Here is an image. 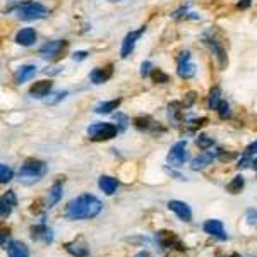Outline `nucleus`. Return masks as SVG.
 <instances>
[{
    "instance_id": "obj_1",
    "label": "nucleus",
    "mask_w": 257,
    "mask_h": 257,
    "mask_svg": "<svg viewBox=\"0 0 257 257\" xmlns=\"http://www.w3.org/2000/svg\"><path fill=\"white\" fill-rule=\"evenodd\" d=\"M103 209V204L98 197L93 194H83L70 201L65 207V218L70 221H79V219H93L96 218Z\"/></svg>"
},
{
    "instance_id": "obj_13",
    "label": "nucleus",
    "mask_w": 257,
    "mask_h": 257,
    "mask_svg": "<svg viewBox=\"0 0 257 257\" xmlns=\"http://www.w3.org/2000/svg\"><path fill=\"white\" fill-rule=\"evenodd\" d=\"M204 43L207 45V47L211 48V51H213V55L216 58H218V64L221 69H225L226 65H228V58H226V51H225V48L221 47L218 42H216L214 38H209V36H206L204 38Z\"/></svg>"
},
{
    "instance_id": "obj_20",
    "label": "nucleus",
    "mask_w": 257,
    "mask_h": 257,
    "mask_svg": "<svg viewBox=\"0 0 257 257\" xmlns=\"http://www.w3.org/2000/svg\"><path fill=\"white\" fill-rule=\"evenodd\" d=\"M36 74V67L28 64V65H21L19 69L16 70V74H14V81H16V84H22L26 83V81L33 79Z\"/></svg>"
},
{
    "instance_id": "obj_9",
    "label": "nucleus",
    "mask_w": 257,
    "mask_h": 257,
    "mask_svg": "<svg viewBox=\"0 0 257 257\" xmlns=\"http://www.w3.org/2000/svg\"><path fill=\"white\" fill-rule=\"evenodd\" d=\"M144 31H146V28H139L137 31H130L127 36L124 38V42H122V48H120V57L122 58H127L130 53L134 51V48H136V43L137 40L141 38V36L144 35Z\"/></svg>"
},
{
    "instance_id": "obj_7",
    "label": "nucleus",
    "mask_w": 257,
    "mask_h": 257,
    "mask_svg": "<svg viewBox=\"0 0 257 257\" xmlns=\"http://www.w3.org/2000/svg\"><path fill=\"white\" fill-rule=\"evenodd\" d=\"M177 72L182 79H191L196 76V65L191 60V51H182L177 58Z\"/></svg>"
},
{
    "instance_id": "obj_8",
    "label": "nucleus",
    "mask_w": 257,
    "mask_h": 257,
    "mask_svg": "<svg viewBox=\"0 0 257 257\" xmlns=\"http://www.w3.org/2000/svg\"><path fill=\"white\" fill-rule=\"evenodd\" d=\"M185 148H187V143H185V141H178L177 144L171 146L168 156H166L168 165H171V166H182L184 165L185 159H187V151H185Z\"/></svg>"
},
{
    "instance_id": "obj_42",
    "label": "nucleus",
    "mask_w": 257,
    "mask_h": 257,
    "mask_svg": "<svg viewBox=\"0 0 257 257\" xmlns=\"http://www.w3.org/2000/svg\"><path fill=\"white\" fill-rule=\"evenodd\" d=\"M252 165H254V168H256V171H257V159H256L254 163H252Z\"/></svg>"
},
{
    "instance_id": "obj_40",
    "label": "nucleus",
    "mask_w": 257,
    "mask_h": 257,
    "mask_svg": "<svg viewBox=\"0 0 257 257\" xmlns=\"http://www.w3.org/2000/svg\"><path fill=\"white\" fill-rule=\"evenodd\" d=\"M249 5H251V0H242V2H238V9H247Z\"/></svg>"
},
{
    "instance_id": "obj_6",
    "label": "nucleus",
    "mask_w": 257,
    "mask_h": 257,
    "mask_svg": "<svg viewBox=\"0 0 257 257\" xmlns=\"http://www.w3.org/2000/svg\"><path fill=\"white\" fill-rule=\"evenodd\" d=\"M67 48L65 40H53V42H47L45 45L40 47V55L47 60H57L64 50Z\"/></svg>"
},
{
    "instance_id": "obj_3",
    "label": "nucleus",
    "mask_w": 257,
    "mask_h": 257,
    "mask_svg": "<svg viewBox=\"0 0 257 257\" xmlns=\"http://www.w3.org/2000/svg\"><path fill=\"white\" fill-rule=\"evenodd\" d=\"M118 134V127L110 122H98V124H93L88 127V136L95 143H103V141L113 139Z\"/></svg>"
},
{
    "instance_id": "obj_43",
    "label": "nucleus",
    "mask_w": 257,
    "mask_h": 257,
    "mask_svg": "<svg viewBox=\"0 0 257 257\" xmlns=\"http://www.w3.org/2000/svg\"><path fill=\"white\" fill-rule=\"evenodd\" d=\"M110 2H120V0H110Z\"/></svg>"
},
{
    "instance_id": "obj_21",
    "label": "nucleus",
    "mask_w": 257,
    "mask_h": 257,
    "mask_svg": "<svg viewBox=\"0 0 257 257\" xmlns=\"http://www.w3.org/2000/svg\"><path fill=\"white\" fill-rule=\"evenodd\" d=\"M62 194H64V185H62V180H57L53 185L50 187V192H48V201H47V207H53L58 201L62 199Z\"/></svg>"
},
{
    "instance_id": "obj_38",
    "label": "nucleus",
    "mask_w": 257,
    "mask_h": 257,
    "mask_svg": "<svg viewBox=\"0 0 257 257\" xmlns=\"http://www.w3.org/2000/svg\"><path fill=\"white\" fill-rule=\"evenodd\" d=\"M245 154H247V156L257 154V141H256V143H252L251 146L247 148V151H245Z\"/></svg>"
},
{
    "instance_id": "obj_24",
    "label": "nucleus",
    "mask_w": 257,
    "mask_h": 257,
    "mask_svg": "<svg viewBox=\"0 0 257 257\" xmlns=\"http://www.w3.org/2000/svg\"><path fill=\"white\" fill-rule=\"evenodd\" d=\"M120 103H122L120 98L110 100V102H102V103H98V105L95 106V111H96V113H100V115H103V113H111V111L117 110V108L120 106Z\"/></svg>"
},
{
    "instance_id": "obj_2",
    "label": "nucleus",
    "mask_w": 257,
    "mask_h": 257,
    "mask_svg": "<svg viewBox=\"0 0 257 257\" xmlns=\"http://www.w3.org/2000/svg\"><path fill=\"white\" fill-rule=\"evenodd\" d=\"M14 12L22 21H36L48 16V9L40 2H22L14 9Z\"/></svg>"
},
{
    "instance_id": "obj_30",
    "label": "nucleus",
    "mask_w": 257,
    "mask_h": 257,
    "mask_svg": "<svg viewBox=\"0 0 257 257\" xmlns=\"http://www.w3.org/2000/svg\"><path fill=\"white\" fill-rule=\"evenodd\" d=\"M12 177H14L12 170H10L5 163H2V165H0V182H2V184H7V182L12 180Z\"/></svg>"
},
{
    "instance_id": "obj_26",
    "label": "nucleus",
    "mask_w": 257,
    "mask_h": 257,
    "mask_svg": "<svg viewBox=\"0 0 257 257\" xmlns=\"http://www.w3.org/2000/svg\"><path fill=\"white\" fill-rule=\"evenodd\" d=\"M221 89L216 86V88L211 89L209 93V98H207V106H209V110H218L219 103H221Z\"/></svg>"
},
{
    "instance_id": "obj_14",
    "label": "nucleus",
    "mask_w": 257,
    "mask_h": 257,
    "mask_svg": "<svg viewBox=\"0 0 257 257\" xmlns=\"http://www.w3.org/2000/svg\"><path fill=\"white\" fill-rule=\"evenodd\" d=\"M218 158V151H204L203 154L196 156L191 163V168L192 170H203L206 166L213 165V161Z\"/></svg>"
},
{
    "instance_id": "obj_39",
    "label": "nucleus",
    "mask_w": 257,
    "mask_h": 257,
    "mask_svg": "<svg viewBox=\"0 0 257 257\" xmlns=\"http://www.w3.org/2000/svg\"><path fill=\"white\" fill-rule=\"evenodd\" d=\"M86 57H88V51H76V53L72 55L74 60H84Z\"/></svg>"
},
{
    "instance_id": "obj_10",
    "label": "nucleus",
    "mask_w": 257,
    "mask_h": 257,
    "mask_svg": "<svg viewBox=\"0 0 257 257\" xmlns=\"http://www.w3.org/2000/svg\"><path fill=\"white\" fill-rule=\"evenodd\" d=\"M203 230L211 237H216L218 240H226L228 238V233H226L225 226L219 219H207L203 225Z\"/></svg>"
},
{
    "instance_id": "obj_12",
    "label": "nucleus",
    "mask_w": 257,
    "mask_h": 257,
    "mask_svg": "<svg viewBox=\"0 0 257 257\" xmlns=\"http://www.w3.org/2000/svg\"><path fill=\"white\" fill-rule=\"evenodd\" d=\"M14 206H17L16 194L12 191H7V194H3L2 199H0V216H2V219L9 218L14 209Z\"/></svg>"
},
{
    "instance_id": "obj_19",
    "label": "nucleus",
    "mask_w": 257,
    "mask_h": 257,
    "mask_svg": "<svg viewBox=\"0 0 257 257\" xmlns=\"http://www.w3.org/2000/svg\"><path fill=\"white\" fill-rule=\"evenodd\" d=\"M36 42V31L33 28H22L16 33V43L21 47H31Z\"/></svg>"
},
{
    "instance_id": "obj_33",
    "label": "nucleus",
    "mask_w": 257,
    "mask_h": 257,
    "mask_svg": "<svg viewBox=\"0 0 257 257\" xmlns=\"http://www.w3.org/2000/svg\"><path fill=\"white\" fill-rule=\"evenodd\" d=\"M207 122V118H192V120H189L187 124L191 125V129H197V127H203L204 124Z\"/></svg>"
},
{
    "instance_id": "obj_5",
    "label": "nucleus",
    "mask_w": 257,
    "mask_h": 257,
    "mask_svg": "<svg viewBox=\"0 0 257 257\" xmlns=\"http://www.w3.org/2000/svg\"><path fill=\"white\" fill-rule=\"evenodd\" d=\"M156 242L159 244V247L168 249V251H178V252L185 251V245L182 244L180 238L175 235L173 232H168V230H159L156 233Z\"/></svg>"
},
{
    "instance_id": "obj_35",
    "label": "nucleus",
    "mask_w": 257,
    "mask_h": 257,
    "mask_svg": "<svg viewBox=\"0 0 257 257\" xmlns=\"http://www.w3.org/2000/svg\"><path fill=\"white\" fill-rule=\"evenodd\" d=\"M245 216H247L249 225H257V209H249Z\"/></svg>"
},
{
    "instance_id": "obj_23",
    "label": "nucleus",
    "mask_w": 257,
    "mask_h": 257,
    "mask_svg": "<svg viewBox=\"0 0 257 257\" xmlns=\"http://www.w3.org/2000/svg\"><path fill=\"white\" fill-rule=\"evenodd\" d=\"M98 185L106 196H113L115 191H117V187H118V180L113 177H108V175H103V177H100Z\"/></svg>"
},
{
    "instance_id": "obj_31",
    "label": "nucleus",
    "mask_w": 257,
    "mask_h": 257,
    "mask_svg": "<svg viewBox=\"0 0 257 257\" xmlns=\"http://www.w3.org/2000/svg\"><path fill=\"white\" fill-rule=\"evenodd\" d=\"M218 115H219V118H223V120H225V118H230L232 117V110H230V105L226 102H221L219 103V106H218Z\"/></svg>"
},
{
    "instance_id": "obj_11",
    "label": "nucleus",
    "mask_w": 257,
    "mask_h": 257,
    "mask_svg": "<svg viewBox=\"0 0 257 257\" xmlns=\"http://www.w3.org/2000/svg\"><path fill=\"white\" fill-rule=\"evenodd\" d=\"M29 232H31V238L35 242H43V244H51V242H53V232H51V228H48L45 223L31 226Z\"/></svg>"
},
{
    "instance_id": "obj_32",
    "label": "nucleus",
    "mask_w": 257,
    "mask_h": 257,
    "mask_svg": "<svg viewBox=\"0 0 257 257\" xmlns=\"http://www.w3.org/2000/svg\"><path fill=\"white\" fill-rule=\"evenodd\" d=\"M117 127L118 130H125L127 129V125H129V118L125 117V115H122V113H117Z\"/></svg>"
},
{
    "instance_id": "obj_29",
    "label": "nucleus",
    "mask_w": 257,
    "mask_h": 257,
    "mask_svg": "<svg viewBox=\"0 0 257 257\" xmlns=\"http://www.w3.org/2000/svg\"><path fill=\"white\" fill-rule=\"evenodd\" d=\"M151 79H153V83L165 84V83H168V81H170V77H168V74H165L161 69H153Z\"/></svg>"
},
{
    "instance_id": "obj_36",
    "label": "nucleus",
    "mask_w": 257,
    "mask_h": 257,
    "mask_svg": "<svg viewBox=\"0 0 257 257\" xmlns=\"http://www.w3.org/2000/svg\"><path fill=\"white\" fill-rule=\"evenodd\" d=\"M194 102H196V93H189V95H187V102L184 100V106H185V108L191 106Z\"/></svg>"
},
{
    "instance_id": "obj_17",
    "label": "nucleus",
    "mask_w": 257,
    "mask_h": 257,
    "mask_svg": "<svg viewBox=\"0 0 257 257\" xmlns=\"http://www.w3.org/2000/svg\"><path fill=\"white\" fill-rule=\"evenodd\" d=\"M113 74V67L106 65V67H96L91 74H89V79H91L93 84H105L108 79Z\"/></svg>"
},
{
    "instance_id": "obj_41",
    "label": "nucleus",
    "mask_w": 257,
    "mask_h": 257,
    "mask_svg": "<svg viewBox=\"0 0 257 257\" xmlns=\"http://www.w3.org/2000/svg\"><path fill=\"white\" fill-rule=\"evenodd\" d=\"M134 257H150V252H146V251H143V252H139V254H136Z\"/></svg>"
},
{
    "instance_id": "obj_25",
    "label": "nucleus",
    "mask_w": 257,
    "mask_h": 257,
    "mask_svg": "<svg viewBox=\"0 0 257 257\" xmlns=\"http://www.w3.org/2000/svg\"><path fill=\"white\" fill-rule=\"evenodd\" d=\"M134 125H136L139 130H146V132H151V130H156L159 127L158 124H156L153 118L150 117H137L134 118Z\"/></svg>"
},
{
    "instance_id": "obj_4",
    "label": "nucleus",
    "mask_w": 257,
    "mask_h": 257,
    "mask_svg": "<svg viewBox=\"0 0 257 257\" xmlns=\"http://www.w3.org/2000/svg\"><path fill=\"white\" fill-rule=\"evenodd\" d=\"M47 165L40 159H28L24 165L21 166L19 175L22 178H31V180H40L47 175Z\"/></svg>"
},
{
    "instance_id": "obj_28",
    "label": "nucleus",
    "mask_w": 257,
    "mask_h": 257,
    "mask_svg": "<svg viewBox=\"0 0 257 257\" xmlns=\"http://www.w3.org/2000/svg\"><path fill=\"white\" fill-rule=\"evenodd\" d=\"M196 144H197V146H199L203 151H207L209 148L214 146V139H213V137H209V136H204V134H201V136L196 139Z\"/></svg>"
},
{
    "instance_id": "obj_37",
    "label": "nucleus",
    "mask_w": 257,
    "mask_h": 257,
    "mask_svg": "<svg viewBox=\"0 0 257 257\" xmlns=\"http://www.w3.org/2000/svg\"><path fill=\"white\" fill-rule=\"evenodd\" d=\"M67 96V91H64V93H57V95H55V98L53 100H50V105H53V103H57V102H60V100H64Z\"/></svg>"
},
{
    "instance_id": "obj_27",
    "label": "nucleus",
    "mask_w": 257,
    "mask_h": 257,
    "mask_svg": "<svg viewBox=\"0 0 257 257\" xmlns=\"http://www.w3.org/2000/svg\"><path fill=\"white\" fill-rule=\"evenodd\" d=\"M244 185H245V178L242 177V175H237V177H233L232 182L226 185V191L230 194H240L242 189H244Z\"/></svg>"
},
{
    "instance_id": "obj_22",
    "label": "nucleus",
    "mask_w": 257,
    "mask_h": 257,
    "mask_svg": "<svg viewBox=\"0 0 257 257\" xmlns=\"http://www.w3.org/2000/svg\"><path fill=\"white\" fill-rule=\"evenodd\" d=\"M7 254L9 257H29V249L22 242L14 240L7 245Z\"/></svg>"
},
{
    "instance_id": "obj_15",
    "label": "nucleus",
    "mask_w": 257,
    "mask_h": 257,
    "mask_svg": "<svg viewBox=\"0 0 257 257\" xmlns=\"http://www.w3.org/2000/svg\"><path fill=\"white\" fill-rule=\"evenodd\" d=\"M168 209L173 211L182 221H192V211L189 207V204L182 203V201H170L168 203Z\"/></svg>"
},
{
    "instance_id": "obj_18",
    "label": "nucleus",
    "mask_w": 257,
    "mask_h": 257,
    "mask_svg": "<svg viewBox=\"0 0 257 257\" xmlns=\"http://www.w3.org/2000/svg\"><path fill=\"white\" fill-rule=\"evenodd\" d=\"M64 249L74 257H88L89 256V247L84 244L83 240H74L64 244Z\"/></svg>"
},
{
    "instance_id": "obj_34",
    "label": "nucleus",
    "mask_w": 257,
    "mask_h": 257,
    "mask_svg": "<svg viewBox=\"0 0 257 257\" xmlns=\"http://www.w3.org/2000/svg\"><path fill=\"white\" fill-rule=\"evenodd\" d=\"M151 72H153L151 62H144V64L141 65V76H143V77H148V76H151Z\"/></svg>"
},
{
    "instance_id": "obj_16",
    "label": "nucleus",
    "mask_w": 257,
    "mask_h": 257,
    "mask_svg": "<svg viewBox=\"0 0 257 257\" xmlns=\"http://www.w3.org/2000/svg\"><path fill=\"white\" fill-rule=\"evenodd\" d=\"M51 88H53L51 81H38V83H35L31 88H29V96H31V98H36V100H42L45 96L50 95Z\"/></svg>"
}]
</instances>
